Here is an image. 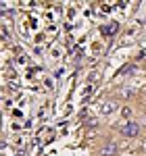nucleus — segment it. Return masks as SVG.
Wrapping results in <instances>:
<instances>
[{"label":"nucleus","mask_w":146,"mask_h":156,"mask_svg":"<svg viewBox=\"0 0 146 156\" xmlns=\"http://www.w3.org/2000/svg\"><path fill=\"white\" fill-rule=\"evenodd\" d=\"M121 133L125 137H136V135H140V125L138 123H125L121 127Z\"/></svg>","instance_id":"f257e3e1"},{"label":"nucleus","mask_w":146,"mask_h":156,"mask_svg":"<svg viewBox=\"0 0 146 156\" xmlns=\"http://www.w3.org/2000/svg\"><path fill=\"white\" fill-rule=\"evenodd\" d=\"M113 110H117V102H104L102 108H100V112H102V115H111Z\"/></svg>","instance_id":"f03ea898"},{"label":"nucleus","mask_w":146,"mask_h":156,"mask_svg":"<svg viewBox=\"0 0 146 156\" xmlns=\"http://www.w3.org/2000/svg\"><path fill=\"white\" fill-rule=\"evenodd\" d=\"M117 27H119L117 23H109V25H104V27H102V34H104V36H113V34H117Z\"/></svg>","instance_id":"7ed1b4c3"},{"label":"nucleus","mask_w":146,"mask_h":156,"mask_svg":"<svg viewBox=\"0 0 146 156\" xmlns=\"http://www.w3.org/2000/svg\"><path fill=\"white\" fill-rule=\"evenodd\" d=\"M115 152H117V146H115V144H109V146L102 148V156H113Z\"/></svg>","instance_id":"20e7f679"}]
</instances>
